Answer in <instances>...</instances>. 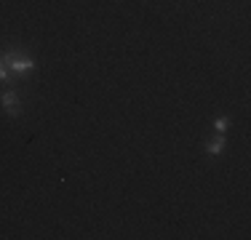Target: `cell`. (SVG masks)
<instances>
[{
  "instance_id": "1",
  "label": "cell",
  "mask_w": 251,
  "mask_h": 240,
  "mask_svg": "<svg viewBox=\"0 0 251 240\" xmlns=\"http://www.w3.org/2000/svg\"><path fill=\"white\" fill-rule=\"evenodd\" d=\"M3 64L8 67L14 75H27V72H32L35 70V62L29 56H25V53H19V51H5L3 53Z\"/></svg>"
},
{
  "instance_id": "2",
  "label": "cell",
  "mask_w": 251,
  "mask_h": 240,
  "mask_svg": "<svg viewBox=\"0 0 251 240\" xmlns=\"http://www.w3.org/2000/svg\"><path fill=\"white\" fill-rule=\"evenodd\" d=\"M0 104H3V110L8 112L11 118H19V115H22V101H19V94L11 91V88H8V91L0 94Z\"/></svg>"
},
{
  "instance_id": "3",
  "label": "cell",
  "mask_w": 251,
  "mask_h": 240,
  "mask_svg": "<svg viewBox=\"0 0 251 240\" xmlns=\"http://www.w3.org/2000/svg\"><path fill=\"white\" fill-rule=\"evenodd\" d=\"M222 149H225V136H222V134L206 144V152H208V155H222Z\"/></svg>"
},
{
  "instance_id": "4",
  "label": "cell",
  "mask_w": 251,
  "mask_h": 240,
  "mask_svg": "<svg viewBox=\"0 0 251 240\" xmlns=\"http://www.w3.org/2000/svg\"><path fill=\"white\" fill-rule=\"evenodd\" d=\"M227 123H230L227 118H217V123H214V128H217V134H225V131H227Z\"/></svg>"
},
{
  "instance_id": "5",
  "label": "cell",
  "mask_w": 251,
  "mask_h": 240,
  "mask_svg": "<svg viewBox=\"0 0 251 240\" xmlns=\"http://www.w3.org/2000/svg\"><path fill=\"white\" fill-rule=\"evenodd\" d=\"M3 80H8V70H5L3 59H0V83H3Z\"/></svg>"
}]
</instances>
